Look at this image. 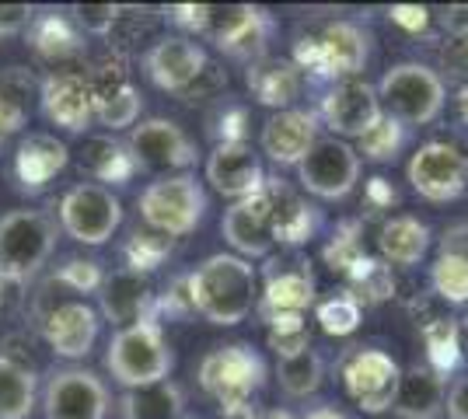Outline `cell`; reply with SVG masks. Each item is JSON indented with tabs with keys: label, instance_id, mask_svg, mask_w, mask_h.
I'll list each match as a JSON object with an SVG mask.
<instances>
[{
	"label": "cell",
	"instance_id": "obj_4",
	"mask_svg": "<svg viewBox=\"0 0 468 419\" xmlns=\"http://www.w3.org/2000/svg\"><path fill=\"white\" fill-rule=\"evenodd\" d=\"M207 189L203 182L182 172V175H161L154 179L137 200L140 220L147 224V231L165 235V238H186L207 217Z\"/></svg>",
	"mask_w": 468,
	"mask_h": 419
},
{
	"label": "cell",
	"instance_id": "obj_39",
	"mask_svg": "<svg viewBox=\"0 0 468 419\" xmlns=\"http://www.w3.org/2000/svg\"><path fill=\"white\" fill-rule=\"evenodd\" d=\"M172 252V238L154 235V231H137L126 241V269L133 273H151L157 262Z\"/></svg>",
	"mask_w": 468,
	"mask_h": 419
},
{
	"label": "cell",
	"instance_id": "obj_20",
	"mask_svg": "<svg viewBox=\"0 0 468 419\" xmlns=\"http://www.w3.org/2000/svg\"><path fill=\"white\" fill-rule=\"evenodd\" d=\"M220 235L234 248V256L241 259H270L273 252V224H270V203L266 196H249V200H238L231 210H224L220 220Z\"/></svg>",
	"mask_w": 468,
	"mask_h": 419
},
{
	"label": "cell",
	"instance_id": "obj_49",
	"mask_svg": "<svg viewBox=\"0 0 468 419\" xmlns=\"http://www.w3.org/2000/svg\"><path fill=\"white\" fill-rule=\"evenodd\" d=\"M245 419H301V416H293L287 409H270V413H252V416H245Z\"/></svg>",
	"mask_w": 468,
	"mask_h": 419
},
{
	"label": "cell",
	"instance_id": "obj_47",
	"mask_svg": "<svg viewBox=\"0 0 468 419\" xmlns=\"http://www.w3.org/2000/svg\"><path fill=\"white\" fill-rule=\"evenodd\" d=\"M301 419H346L339 409H332V405H314L308 416H301Z\"/></svg>",
	"mask_w": 468,
	"mask_h": 419
},
{
	"label": "cell",
	"instance_id": "obj_6",
	"mask_svg": "<svg viewBox=\"0 0 468 419\" xmlns=\"http://www.w3.org/2000/svg\"><path fill=\"white\" fill-rule=\"evenodd\" d=\"M385 116L402 126H430L448 105V84L427 63H395L378 84Z\"/></svg>",
	"mask_w": 468,
	"mask_h": 419
},
{
	"label": "cell",
	"instance_id": "obj_36",
	"mask_svg": "<svg viewBox=\"0 0 468 419\" xmlns=\"http://www.w3.org/2000/svg\"><path fill=\"white\" fill-rule=\"evenodd\" d=\"M427 363L437 374H448L458 367L462 360V332L451 319H437L433 325H427Z\"/></svg>",
	"mask_w": 468,
	"mask_h": 419
},
{
	"label": "cell",
	"instance_id": "obj_31",
	"mask_svg": "<svg viewBox=\"0 0 468 419\" xmlns=\"http://www.w3.org/2000/svg\"><path fill=\"white\" fill-rule=\"evenodd\" d=\"M36 409V371L0 353V419H28Z\"/></svg>",
	"mask_w": 468,
	"mask_h": 419
},
{
	"label": "cell",
	"instance_id": "obj_1",
	"mask_svg": "<svg viewBox=\"0 0 468 419\" xmlns=\"http://www.w3.org/2000/svg\"><path fill=\"white\" fill-rule=\"evenodd\" d=\"M189 304L210 325H241L259 308V273L249 259L217 252L186 277Z\"/></svg>",
	"mask_w": 468,
	"mask_h": 419
},
{
	"label": "cell",
	"instance_id": "obj_3",
	"mask_svg": "<svg viewBox=\"0 0 468 419\" xmlns=\"http://www.w3.org/2000/svg\"><path fill=\"white\" fill-rule=\"evenodd\" d=\"M199 384L228 419H245L252 416V399L266 384V363L245 342L214 346L199 363Z\"/></svg>",
	"mask_w": 468,
	"mask_h": 419
},
{
	"label": "cell",
	"instance_id": "obj_19",
	"mask_svg": "<svg viewBox=\"0 0 468 419\" xmlns=\"http://www.w3.org/2000/svg\"><path fill=\"white\" fill-rule=\"evenodd\" d=\"M98 332H101V315L88 300H63L42 319V336L49 342V350L63 360L88 357Z\"/></svg>",
	"mask_w": 468,
	"mask_h": 419
},
{
	"label": "cell",
	"instance_id": "obj_27",
	"mask_svg": "<svg viewBox=\"0 0 468 419\" xmlns=\"http://www.w3.org/2000/svg\"><path fill=\"white\" fill-rule=\"evenodd\" d=\"M67 161H70V151L63 140H57L53 133H28L15 154V175L25 189H42L67 168Z\"/></svg>",
	"mask_w": 468,
	"mask_h": 419
},
{
	"label": "cell",
	"instance_id": "obj_5",
	"mask_svg": "<svg viewBox=\"0 0 468 419\" xmlns=\"http://www.w3.org/2000/svg\"><path fill=\"white\" fill-rule=\"evenodd\" d=\"M57 252V224L42 210H7L0 217V279L28 283Z\"/></svg>",
	"mask_w": 468,
	"mask_h": 419
},
{
	"label": "cell",
	"instance_id": "obj_41",
	"mask_svg": "<svg viewBox=\"0 0 468 419\" xmlns=\"http://www.w3.org/2000/svg\"><path fill=\"white\" fill-rule=\"evenodd\" d=\"M57 279H59V283H67L74 294H88V290H95V294H98V287H101L105 273L98 269V262L70 259L67 266H59V269H57Z\"/></svg>",
	"mask_w": 468,
	"mask_h": 419
},
{
	"label": "cell",
	"instance_id": "obj_12",
	"mask_svg": "<svg viewBox=\"0 0 468 419\" xmlns=\"http://www.w3.org/2000/svg\"><path fill=\"white\" fill-rule=\"evenodd\" d=\"M399 378H402V367L385 350L367 346V350H353L343 360V388L356 402V409H364L367 416L388 413L399 392Z\"/></svg>",
	"mask_w": 468,
	"mask_h": 419
},
{
	"label": "cell",
	"instance_id": "obj_30",
	"mask_svg": "<svg viewBox=\"0 0 468 419\" xmlns=\"http://www.w3.org/2000/svg\"><path fill=\"white\" fill-rule=\"evenodd\" d=\"M122 419H182L186 395L176 381H157L147 388H133L119 402Z\"/></svg>",
	"mask_w": 468,
	"mask_h": 419
},
{
	"label": "cell",
	"instance_id": "obj_9",
	"mask_svg": "<svg viewBox=\"0 0 468 419\" xmlns=\"http://www.w3.org/2000/svg\"><path fill=\"white\" fill-rule=\"evenodd\" d=\"M360 154L356 147L339 137H318L308 158L297 164V182L304 193L318 200H346L360 182Z\"/></svg>",
	"mask_w": 468,
	"mask_h": 419
},
{
	"label": "cell",
	"instance_id": "obj_40",
	"mask_svg": "<svg viewBox=\"0 0 468 419\" xmlns=\"http://www.w3.org/2000/svg\"><path fill=\"white\" fill-rule=\"evenodd\" d=\"M270 346L276 350V357H293L301 350H308L312 340H308V325L301 315H273L270 319Z\"/></svg>",
	"mask_w": 468,
	"mask_h": 419
},
{
	"label": "cell",
	"instance_id": "obj_29",
	"mask_svg": "<svg viewBox=\"0 0 468 419\" xmlns=\"http://www.w3.org/2000/svg\"><path fill=\"white\" fill-rule=\"evenodd\" d=\"M430 227L412 214H395L378 231V248L391 266H420L430 252Z\"/></svg>",
	"mask_w": 468,
	"mask_h": 419
},
{
	"label": "cell",
	"instance_id": "obj_8",
	"mask_svg": "<svg viewBox=\"0 0 468 419\" xmlns=\"http://www.w3.org/2000/svg\"><path fill=\"white\" fill-rule=\"evenodd\" d=\"M406 179L412 193L427 203H454L468 193V154L454 143L427 140L412 151L406 164Z\"/></svg>",
	"mask_w": 468,
	"mask_h": 419
},
{
	"label": "cell",
	"instance_id": "obj_50",
	"mask_svg": "<svg viewBox=\"0 0 468 419\" xmlns=\"http://www.w3.org/2000/svg\"><path fill=\"white\" fill-rule=\"evenodd\" d=\"M458 332H462V350H465V357H468V315L462 319V325H458Z\"/></svg>",
	"mask_w": 468,
	"mask_h": 419
},
{
	"label": "cell",
	"instance_id": "obj_51",
	"mask_svg": "<svg viewBox=\"0 0 468 419\" xmlns=\"http://www.w3.org/2000/svg\"><path fill=\"white\" fill-rule=\"evenodd\" d=\"M4 287H7V283L0 279V311H4V298H7V294H4Z\"/></svg>",
	"mask_w": 468,
	"mask_h": 419
},
{
	"label": "cell",
	"instance_id": "obj_7",
	"mask_svg": "<svg viewBox=\"0 0 468 419\" xmlns=\"http://www.w3.org/2000/svg\"><path fill=\"white\" fill-rule=\"evenodd\" d=\"M122 224V203L101 182H78L59 200V227L78 245H105Z\"/></svg>",
	"mask_w": 468,
	"mask_h": 419
},
{
	"label": "cell",
	"instance_id": "obj_26",
	"mask_svg": "<svg viewBox=\"0 0 468 419\" xmlns=\"http://www.w3.org/2000/svg\"><path fill=\"white\" fill-rule=\"evenodd\" d=\"M430 287L448 304H468V224L451 227L430 266Z\"/></svg>",
	"mask_w": 468,
	"mask_h": 419
},
{
	"label": "cell",
	"instance_id": "obj_11",
	"mask_svg": "<svg viewBox=\"0 0 468 419\" xmlns=\"http://www.w3.org/2000/svg\"><path fill=\"white\" fill-rule=\"evenodd\" d=\"M109 405H112L109 384L95 371H84V367L53 371L42 392L46 419H105Z\"/></svg>",
	"mask_w": 468,
	"mask_h": 419
},
{
	"label": "cell",
	"instance_id": "obj_24",
	"mask_svg": "<svg viewBox=\"0 0 468 419\" xmlns=\"http://www.w3.org/2000/svg\"><path fill=\"white\" fill-rule=\"evenodd\" d=\"M448 381L430 363H412L399 378V392L391 402V413L399 419H437L444 413Z\"/></svg>",
	"mask_w": 468,
	"mask_h": 419
},
{
	"label": "cell",
	"instance_id": "obj_38",
	"mask_svg": "<svg viewBox=\"0 0 468 419\" xmlns=\"http://www.w3.org/2000/svg\"><path fill=\"white\" fill-rule=\"evenodd\" d=\"M318 321L329 336H350L353 329L360 325V300L353 298L350 290L332 294L329 300L318 304Z\"/></svg>",
	"mask_w": 468,
	"mask_h": 419
},
{
	"label": "cell",
	"instance_id": "obj_18",
	"mask_svg": "<svg viewBox=\"0 0 468 419\" xmlns=\"http://www.w3.org/2000/svg\"><path fill=\"white\" fill-rule=\"evenodd\" d=\"M318 140V116L308 109H280L262 122L259 151L273 161L276 168H297L308 158Z\"/></svg>",
	"mask_w": 468,
	"mask_h": 419
},
{
	"label": "cell",
	"instance_id": "obj_45",
	"mask_svg": "<svg viewBox=\"0 0 468 419\" xmlns=\"http://www.w3.org/2000/svg\"><path fill=\"white\" fill-rule=\"evenodd\" d=\"M444 413H448V419H468V374L451 381L448 399H444Z\"/></svg>",
	"mask_w": 468,
	"mask_h": 419
},
{
	"label": "cell",
	"instance_id": "obj_13",
	"mask_svg": "<svg viewBox=\"0 0 468 419\" xmlns=\"http://www.w3.org/2000/svg\"><path fill=\"white\" fill-rule=\"evenodd\" d=\"M126 151L133 154L140 168L168 172V175H182L199 161L189 133L172 120H144L140 126H133Z\"/></svg>",
	"mask_w": 468,
	"mask_h": 419
},
{
	"label": "cell",
	"instance_id": "obj_2",
	"mask_svg": "<svg viewBox=\"0 0 468 419\" xmlns=\"http://www.w3.org/2000/svg\"><path fill=\"white\" fill-rule=\"evenodd\" d=\"M172 367H176V353H172V346H168L154 319L116 329V336L105 346V371L126 392L168 381Z\"/></svg>",
	"mask_w": 468,
	"mask_h": 419
},
{
	"label": "cell",
	"instance_id": "obj_15",
	"mask_svg": "<svg viewBox=\"0 0 468 419\" xmlns=\"http://www.w3.org/2000/svg\"><path fill=\"white\" fill-rule=\"evenodd\" d=\"M207 182L228 200H249L266 189V168L262 158L245 140H220L207 158Z\"/></svg>",
	"mask_w": 468,
	"mask_h": 419
},
{
	"label": "cell",
	"instance_id": "obj_46",
	"mask_svg": "<svg viewBox=\"0 0 468 419\" xmlns=\"http://www.w3.org/2000/svg\"><path fill=\"white\" fill-rule=\"evenodd\" d=\"M391 18L402 21V25H410V28H423L427 11H423V7H420V11H416V7H395V11H391Z\"/></svg>",
	"mask_w": 468,
	"mask_h": 419
},
{
	"label": "cell",
	"instance_id": "obj_32",
	"mask_svg": "<svg viewBox=\"0 0 468 419\" xmlns=\"http://www.w3.org/2000/svg\"><path fill=\"white\" fill-rule=\"evenodd\" d=\"M28 42L46 60H67L80 49V32L67 21V15L46 11V15H36V21H32Z\"/></svg>",
	"mask_w": 468,
	"mask_h": 419
},
{
	"label": "cell",
	"instance_id": "obj_25",
	"mask_svg": "<svg viewBox=\"0 0 468 419\" xmlns=\"http://www.w3.org/2000/svg\"><path fill=\"white\" fill-rule=\"evenodd\" d=\"M262 196L270 203V224H273V241L280 245H301L312 241L318 231V210L304 200L287 182H266Z\"/></svg>",
	"mask_w": 468,
	"mask_h": 419
},
{
	"label": "cell",
	"instance_id": "obj_33",
	"mask_svg": "<svg viewBox=\"0 0 468 419\" xmlns=\"http://www.w3.org/2000/svg\"><path fill=\"white\" fill-rule=\"evenodd\" d=\"M276 378H280L283 395H291V399H308V395H314V392L322 388V381H325V360L318 357V350L308 346V350H301V353H293V357H280Z\"/></svg>",
	"mask_w": 468,
	"mask_h": 419
},
{
	"label": "cell",
	"instance_id": "obj_16",
	"mask_svg": "<svg viewBox=\"0 0 468 419\" xmlns=\"http://www.w3.org/2000/svg\"><path fill=\"white\" fill-rule=\"evenodd\" d=\"M39 109L49 126L67 133H84L95 120L91 84L78 70H53L39 84Z\"/></svg>",
	"mask_w": 468,
	"mask_h": 419
},
{
	"label": "cell",
	"instance_id": "obj_28",
	"mask_svg": "<svg viewBox=\"0 0 468 419\" xmlns=\"http://www.w3.org/2000/svg\"><path fill=\"white\" fill-rule=\"evenodd\" d=\"M249 91L259 105L270 109H293V99L301 95V70L293 60H276V57H262V60L249 63Z\"/></svg>",
	"mask_w": 468,
	"mask_h": 419
},
{
	"label": "cell",
	"instance_id": "obj_14",
	"mask_svg": "<svg viewBox=\"0 0 468 419\" xmlns=\"http://www.w3.org/2000/svg\"><path fill=\"white\" fill-rule=\"evenodd\" d=\"M207 70V53L189 36H165L144 53V74L168 95H189Z\"/></svg>",
	"mask_w": 468,
	"mask_h": 419
},
{
	"label": "cell",
	"instance_id": "obj_35",
	"mask_svg": "<svg viewBox=\"0 0 468 419\" xmlns=\"http://www.w3.org/2000/svg\"><path fill=\"white\" fill-rule=\"evenodd\" d=\"M402 147H406V126L395 122L391 116H381V122L374 126L367 137L356 140V154H360V161H374V164H388V161H395Z\"/></svg>",
	"mask_w": 468,
	"mask_h": 419
},
{
	"label": "cell",
	"instance_id": "obj_23",
	"mask_svg": "<svg viewBox=\"0 0 468 419\" xmlns=\"http://www.w3.org/2000/svg\"><path fill=\"white\" fill-rule=\"evenodd\" d=\"M314 300V277L312 262L293 259V262H270L266 273V287L259 294V311L266 319L273 315H301Z\"/></svg>",
	"mask_w": 468,
	"mask_h": 419
},
{
	"label": "cell",
	"instance_id": "obj_37",
	"mask_svg": "<svg viewBox=\"0 0 468 419\" xmlns=\"http://www.w3.org/2000/svg\"><path fill=\"white\" fill-rule=\"evenodd\" d=\"M356 283V290H350L356 300H364V304H378V300H385L391 294V273L388 266H381V262L374 259H356L350 262V269H346Z\"/></svg>",
	"mask_w": 468,
	"mask_h": 419
},
{
	"label": "cell",
	"instance_id": "obj_17",
	"mask_svg": "<svg viewBox=\"0 0 468 419\" xmlns=\"http://www.w3.org/2000/svg\"><path fill=\"white\" fill-rule=\"evenodd\" d=\"M207 36L228 53L231 60H262L266 57V39H270V18L259 7H210Z\"/></svg>",
	"mask_w": 468,
	"mask_h": 419
},
{
	"label": "cell",
	"instance_id": "obj_34",
	"mask_svg": "<svg viewBox=\"0 0 468 419\" xmlns=\"http://www.w3.org/2000/svg\"><path fill=\"white\" fill-rule=\"evenodd\" d=\"M84 168L95 172L98 182H119L126 179L137 161L126 151V143H112V140H91L84 151Z\"/></svg>",
	"mask_w": 468,
	"mask_h": 419
},
{
	"label": "cell",
	"instance_id": "obj_42",
	"mask_svg": "<svg viewBox=\"0 0 468 419\" xmlns=\"http://www.w3.org/2000/svg\"><path fill=\"white\" fill-rule=\"evenodd\" d=\"M119 11L122 7H116V4H84V7H74V18H78L80 32H88V36H109L119 18Z\"/></svg>",
	"mask_w": 468,
	"mask_h": 419
},
{
	"label": "cell",
	"instance_id": "obj_21",
	"mask_svg": "<svg viewBox=\"0 0 468 419\" xmlns=\"http://www.w3.org/2000/svg\"><path fill=\"white\" fill-rule=\"evenodd\" d=\"M91 84V109H95V120L105 130H126V126H137L144 99H140L137 84L126 78L122 67H98L95 74L88 78Z\"/></svg>",
	"mask_w": 468,
	"mask_h": 419
},
{
	"label": "cell",
	"instance_id": "obj_10",
	"mask_svg": "<svg viewBox=\"0 0 468 419\" xmlns=\"http://www.w3.org/2000/svg\"><path fill=\"white\" fill-rule=\"evenodd\" d=\"M381 116H385V109L378 99V88L364 78L335 80L318 105V120L329 126L332 137L346 140V143L367 137L381 122Z\"/></svg>",
	"mask_w": 468,
	"mask_h": 419
},
{
	"label": "cell",
	"instance_id": "obj_43",
	"mask_svg": "<svg viewBox=\"0 0 468 419\" xmlns=\"http://www.w3.org/2000/svg\"><path fill=\"white\" fill-rule=\"evenodd\" d=\"M36 15H39V11H36L32 4H0V36L7 39V36L28 32Z\"/></svg>",
	"mask_w": 468,
	"mask_h": 419
},
{
	"label": "cell",
	"instance_id": "obj_22",
	"mask_svg": "<svg viewBox=\"0 0 468 419\" xmlns=\"http://www.w3.org/2000/svg\"><path fill=\"white\" fill-rule=\"evenodd\" d=\"M151 304H154V287H151L147 273H133L126 266L112 269L109 277L101 279V287H98V308H101L98 315H105L119 329L151 319L147 315Z\"/></svg>",
	"mask_w": 468,
	"mask_h": 419
},
{
	"label": "cell",
	"instance_id": "obj_44",
	"mask_svg": "<svg viewBox=\"0 0 468 419\" xmlns=\"http://www.w3.org/2000/svg\"><path fill=\"white\" fill-rule=\"evenodd\" d=\"M25 122H28V109L0 95V151L7 147V140L18 137L21 130H25Z\"/></svg>",
	"mask_w": 468,
	"mask_h": 419
},
{
	"label": "cell",
	"instance_id": "obj_48",
	"mask_svg": "<svg viewBox=\"0 0 468 419\" xmlns=\"http://www.w3.org/2000/svg\"><path fill=\"white\" fill-rule=\"evenodd\" d=\"M454 109H458V120L468 126V84L458 91V95H454Z\"/></svg>",
	"mask_w": 468,
	"mask_h": 419
}]
</instances>
